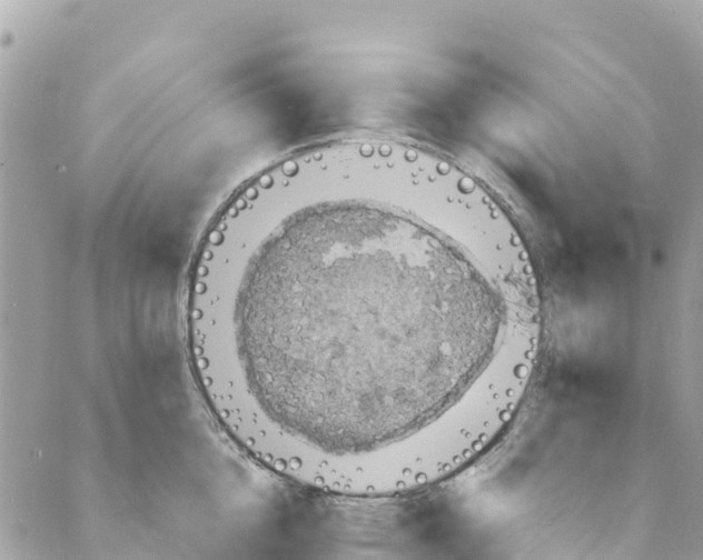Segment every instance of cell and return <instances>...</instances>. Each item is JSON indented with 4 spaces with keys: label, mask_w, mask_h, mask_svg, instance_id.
Returning <instances> with one entry per match:
<instances>
[{
    "label": "cell",
    "mask_w": 703,
    "mask_h": 560,
    "mask_svg": "<svg viewBox=\"0 0 703 560\" xmlns=\"http://www.w3.org/2000/svg\"><path fill=\"white\" fill-rule=\"evenodd\" d=\"M491 297L453 203L422 176L367 159L278 168L202 243L192 363L217 419L260 462L384 469L447 429Z\"/></svg>",
    "instance_id": "obj_1"
}]
</instances>
